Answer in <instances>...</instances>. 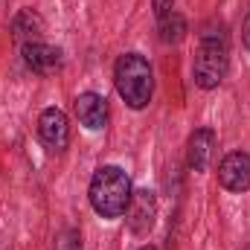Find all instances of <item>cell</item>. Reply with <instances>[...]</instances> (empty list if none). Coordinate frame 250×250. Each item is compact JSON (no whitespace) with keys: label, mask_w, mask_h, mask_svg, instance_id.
Wrapping results in <instances>:
<instances>
[{"label":"cell","mask_w":250,"mask_h":250,"mask_svg":"<svg viewBox=\"0 0 250 250\" xmlns=\"http://www.w3.org/2000/svg\"><path fill=\"white\" fill-rule=\"evenodd\" d=\"M154 218H157V201H154V192H148V189H137V192H131V201H128V209H125L128 230H131L134 236H146V233L154 227Z\"/></svg>","instance_id":"4"},{"label":"cell","mask_w":250,"mask_h":250,"mask_svg":"<svg viewBox=\"0 0 250 250\" xmlns=\"http://www.w3.org/2000/svg\"><path fill=\"white\" fill-rule=\"evenodd\" d=\"M189 26H187V18L178 15V12H169L160 18V41L163 44H181L187 38Z\"/></svg>","instance_id":"11"},{"label":"cell","mask_w":250,"mask_h":250,"mask_svg":"<svg viewBox=\"0 0 250 250\" xmlns=\"http://www.w3.org/2000/svg\"><path fill=\"white\" fill-rule=\"evenodd\" d=\"M12 32H15V38H21L23 44H26V41H38V35L44 32V18H41L35 9H21V12L12 18Z\"/></svg>","instance_id":"10"},{"label":"cell","mask_w":250,"mask_h":250,"mask_svg":"<svg viewBox=\"0 0 250 250\" xmlns=\"http://www.w3.org/2000/svg\"><path fill=\"white\" fill-rule=\"evenodd\" d=\"M140 250H157V248H151V245H146V248H140Z\"/></svg>","instance_id":"15"},{"label":"cell","mask_w":250,"mask_h":250,"mask_svg":"<svg viewBox=\"0 0 250 250\" xmlns=\"http://www.w3.org/2000/svg\"><path fill=\"white\" fill-rule=\"evenodd\" d=\"M154 12H157V18L169 15L172 12V0H154Z\"/></svg>","instance_id":"13"},{"label":"cell","mask_w":250,"mask_h":250,"mask_svg":"<svg viewBox=\"0 0 250 250\" xmlns=\"http://www.w3.org/2000/svg\"><path fill=\"white\" fill-rule=\"evenodd\" d=\"M218 181L227 192H248L250 189V154L230 151L218 163Z\"/></svg>","instance_id":"6"},{"label":"cell","mask_w":250,"mask_h":250,"mask_svg":"<svg viewBox=\"0 0 250 250\" xmlns=\"http://www.w3.org/2000/svg\"><path fill=\"white\" fill-rule=\"evenodd\" d=\"M38 137L47 148L53 151H64L70 143V125H67V114L62 108H44L38 117Z\"/></svg>","instance_id":"5"},{"label":"cell","mask_w":250,"mask_h":250,"mask_svg":"<svg viewBox=\"0 0 250 250\" xmlns=\"http://www.w3.org/2000/svg\"><path fill=\"white\" fill-rule=\"evenodd\" d=\"M131 178L125 175V169L120 166H102L96 169L90 189H87V198H90V207L99 218H120L128 209V201H131Z\"/></svg>","instance_id":"2"},{"label":"cell","mask_w":250,"mask_h":250,"mask_svg":"<svg viewBox=\"0 0 250 250\" xmlns=\"http://www.w3.org/2000/svg\"><path fill=\"white\" fill-rule=\"evenodd\" d=\"M227 32L218 23H207L201 29V47L192 62V79L201 90H212L227 76Z\"/></svg>","instance_id":"1"},{"label":"cell","mask_w":250,"mask_h":250,"mask_svg":"<svg viewBox=\"0 0 250 250\" xmlns=\"http://www.w3.org/2000/svg\"><path fill=\"white\" fill-rule=\"evenodd\" d=\"M56 250H82V239L76 230H64L56 242Z\"/></svg>","instance_id":"12"},{"label":"cell","mask_w":250,"mask_h":250,"mask_svg":"<svg viewBox=\"0 0 250 250\" xmlns=\"http://www.w3.org/2000/svg\"><path fill=\"white\" fill-rule=\"evenodd\" d=\"M114 84H117V93L123 96V102L128 108L143 111L151 102V93H154V73H151L148 59L140 56V53L120 56L117 67H114Z\"/></svg>","instance_id":"3"},{"label":"cell","mask_w":250,"mask_h":250,"mask_svg":"<svg viewBox=\"0 0 250 250\" xmlns=\"http://www.w3.org/2000/svg\"><path fill=\"white\" fill-rule=\"evenodd\" d=\"M212 151H215V131L212 128H198L189 137L187 160L192 172H207L212 163Z\"/></svg>","instance_id":"9"},{"label":"cell","mask_w":250,"mask_h":250,"mask_svg":"<svg viewBox=\"0 0 250 250\" xmlns=\"http://www.w3.org/2000/svg\"><path fill=\"white\" fill-rule=\"evenodd\" d=\"M242 41H245V47L250 50V12H248V18H245V26H242Z\"/></svg>","instance_id":"14"},{"label":"cell","mask_w":250,"mask_h":250,"mask_svg":"<svg viewBox=\"0 0 250 250\" xmlns=\"http://www.w3.org/2000/svg\"><path fill=\"white\" fill-rule=\"evenodd\" d=\"M73 111H76V120L84 125L87 131H99V128L108 125V102H105V96H99L93 90L79 93Z\"/></svg>","instance_id":"8"},{"label":"cell","mask_w":250,"mask_h":250,"mask_svg":"<svg viewBox=\"0 0 250 250\" xmlns=\"http://www.w3.org/2000/svg\"><path fill=\"white\" fill-rule=\"evenodd\" d=\"M21 56H23V64L32 73H41V76L59 73L62 64H64L62 50L59 47H50L44 41H26V44H21Z\"/></svg>","instance_id":"7"}]
</instances>
